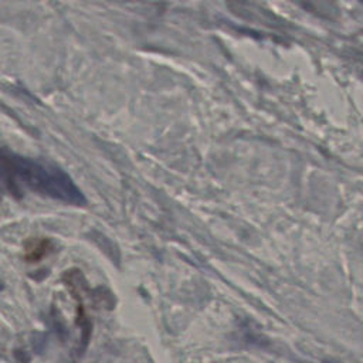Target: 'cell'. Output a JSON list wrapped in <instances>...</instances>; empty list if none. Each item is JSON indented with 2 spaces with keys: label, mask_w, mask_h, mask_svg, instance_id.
<instances>
[{
  "label": "cell",
  "mask_w": 363,
  "mask_h": 363,
  "mask_svg": "<svg viewBox=\"0 0 363 363\" xmlns=\"http://www.w3.org/2000/svg\"><path fill=\"white\" fill-rule=\"evenodd\" d=\"M50 251H51V242L45 238H41V240L37 238L28 244V247L26 250V258L30 262H37L43 257H45Z\"/></svg>",
  "instance_id": "7a4b0ae2"
},
{
  "label": "cell",
  "mask_w": 363,
  "mask_h": 363,
  "mask_svg": "<svg viewBox=\"0 0 363 363\" xmlns=\"http://www.w3.org/2000/svg\"><path fill=\"white\" fill-rule=\"evenodd\" d=\"M0 200H1V190H0Z\"/></svg>",
  "instance_id": "277c9868"
},
{
  "label": "cell",
  "mask_w": 363,
  "mask_h": 363,
  "mask_svg": "<svg viewBox=\"0 0 363 363\" xmlns=\"http://www.w3.org/2000/svg\"><path fill=\"white\" fill-rule=\"evenodd\" d=\"M4 289V285H3V282L0 281V291H3Z\"/></svg>",
  "instance_id": "3957f363"
},
{
  "label": "cell",
  "mask_w": 363,
  "mask_h": 363,
  "mask_svg": "<svg viewBox=\"0 0 363 363\" xmlns=\"http://www.w3.org/2000/svg\"><path fill=\"white\" fill-rule=\"evenodd\" d=\"M0 179L16 197L28 190L65 204L84 206L86 203L82 191L62 169L6 147H0Z\"/></svg>",
  "instance_id": "6da1fadb"
}]
</instances>
